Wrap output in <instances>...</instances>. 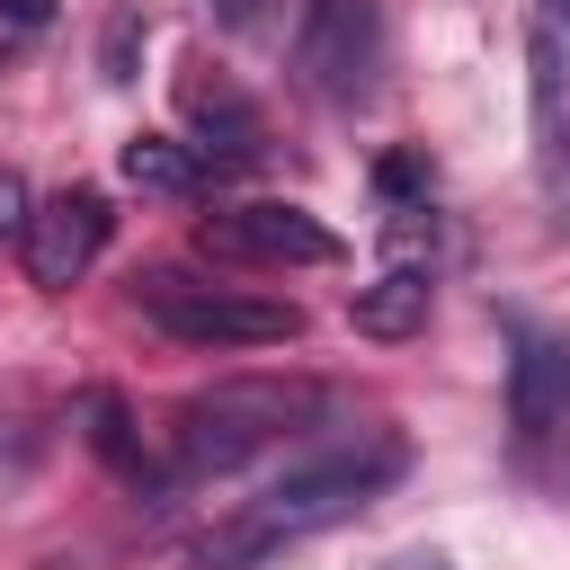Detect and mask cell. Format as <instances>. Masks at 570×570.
Masks as SVG:
<instances>
[{"instance_id": "6", "label": "cell", "mask_w": 570, "mask_h": 570, "mask_svg": "<svg viewBox=\"0 0 570 570\" xmlns=\"http://www.w3.org/2000/svg\"><path fill=\"white\" fill-rule=\"evenodd\" d=\"M107 232H116V214H107V196L98 187H62V196H45L36 214H27V276L45 285V294H71L89 267H98V249H107Z\"/></svg>"}, {"instance_id": "4", "label": "cell", "mask_w": 570, "mask_h": 570, "mask_svg": "<svg viewBox=\"0 0 570 570\" xmlns=\"http://www.w3.org/2000/svg\"><path fill=\"white\" fill-rule=\"evenodd\" d=\"M294 71L321 107H365L383 89V9L374 0H303Z\"/></svg>"}, {"instance_id": "2", "label": "cell", "mask_w": 570, "mask_h": 570, "mask_svg": "<svg viewBox=\"0 0 570 570\" xmlns=\"http://www.w3.org/2000/svg\"><path fill=\"white\" fill-rule=\"evenodd\" d=\"M321 410H330V392L303 383V374H223L214 392H187L178 401L169 454H178L187 481H223V472H240V463L312 436Z\"/></svg>"}, {"instance_id": "17", "label": "cell", "mask_w": 570, "mask_h": 570, "mask_svg": "<svg viewBox=\"0 0 570 570\" xmlns=\"http://www.w3.org/2000/svg\"><path fill=\"white\" fill-rule=\"evenodd\" d=\"M53 0H0V27H45Z\"/></svg>"}, {"instance_id": "15", "label": "cell", "mask_w": 570, "mask_h": 570, "mask_svg": "<svg viewBox=\"0 0 570 570\" xmlns=\"http://www.w3.org/2000/svg\"><path fill=\"white\" fill-rule=\"evenodd\" d=\"M134 53H142V18L125 9V18L107 27V45H98V71H107V80H134Z\"/></svg>"}, {"instance_id": "11", "label": "cell", "mask_w": 570, "mask_h": 570, "mask_svg": "<svg viewBox=\"0 0 570 570\" xmlns=\"http://www.w3.org/2000/svg\"><path fill=\"white\" fill-rule=\"evenodd\" d=\"M428 312H436L428 267H383L374 285H356V294H347V321H356L365 338H419V330H428Z\"/></svg>"}, {"instance_id": "13", "label": "cell", "mask_w": 570, "mask_h": 570, "mask_svg": "<svg viewBox=\"0 0 570 570\" xmlns=\"http://www.w3.org/2000/svg\"><path fill=\"white\" fill-rule=\"evenodd\" d=\"M383 249H392V267H419V258H436V214H428V205H392V223H383Z\"/></svg>"}, {"instance_id": "1", "label": "cell", "mask_w": 570, "mask_h": 570, "mask_svg": "<svg viewBox=\"0 0 570 570\" xmlns=\"http://www.w3.org/2000/svg\"><path fill=\"white\" fill-rule=\"evenodd\" d=\"M401 472H410V445H401L392 428H356V436H338V445H312L303 463H285V481H267L240 517H223L187 561H196V570H249V561L321 534V525H347V517H356L365 499H383Z\"/></svg>"}, {"instance_id": "12", "label": "cell", "mask_w": 570, "mask_h": 570, "mask_svg": "<svg viewBox=\"0 0 570 570\" xmlns=\"http://www.w3.org/2000/svg\"><path fill=\"white\" fill-rule=\"evenodd\" d=\"M116 169H125V187H142V196H169V205H187V196L205 187V169H196V142H178V134H125Z\"/></svg>"}, {"instance_id": "10", "label": "cell", "mask_w": 570, "mask_h": 570, "mask_svg": "<svg viewBox=\"0 0 570 570\" xmlns=\"http://www.w3.org/2000/svg\"><path fill=\"white\" fill-rule=\"evenodd\" d=\"M71 419H80V445H89L116 481L160 490V463H151V445H142V428H134V410H125V392H116V383H89V392L71 401Z\"/></svg>"}, {"instance_id": "14", "label": "cell", "mask_w": 570, "mask_h": 570, "mask_svg": "<svg viewBox=\"0 0 570 570\" xmlns=\"http://www.w3.org/2000/svg\"><path fill=\"white\" fill-rule=\"evenodd\" d=\"M374 187H383L392 205H428L436 169H428V151H383V160H374Z\"/></svg>"}, {"instance_id": "5", "label": "cell", "mask_w": 570, "mask_h": 570, "mask_svg": "<svg viewBox=\"0 0 570 570\" xmlns=\"http://www.w3.org/2000/svg\"><path fill=\"white\" fill-rule=\"evenodd\" d=\"M196 249L205 258H249V267H338V232L312 205H285V196L205 214L196 223Z\"/></svg>"}, {"instance_id": "8", "label": "cell", "mask_w": 570, "mask_h": 570, "mask_svg": "<svg viewBox=\"0 0 570 570\" xmlns=\"http://www.w3.org/2000/svg\"><path fill=\"white\" fill-rule=\"evenodd\" d=\"M178 116L196 125V151H214V160H258V151H267L258 107H249V98H240V80H232V71H214V62H196V71L178 80Z\"/></svg>"}, {"instance_id": "3", "label": "cell", "mask_w": 570, "mask_h": 570, "mask_svg": "<svg viewBox=\"0 0 570 570\" xmlns=\"http://www.w3.org/2000/svg\"><path fill=\"white\" fill-rule=\"evenodd\" d=\"M134 312L187 347H285L303 338V303L285 294H258V285H205V276H178V267H151L134 276Z\"/></svg>"}, {"instance_id": "16", "label": "cell", "mask_w": 570, "mask_h": 570, "mask_svg": "<svg viewBox=\"0 0 570 570\" xmlns=\"http://www.w3.org/2000/svg\"><path fill=\"white\" fill-rule=\"evenodd\" d=\"M27 214H36L27 178H18V169H0V240H27Z\"/></svg>"}, {"instance_id": "9", "label": "cell", "mask_w": 570, "mask_h": 570, "mask_svg": "<svg viewBox=\"0 0 570 570\" xmlns=\"http://www.w3.org/2000/svg\"><path fill=\"white\" fill-rule=\"evenodd\" d=\"M508 419L525 436H543V428L570 419V338H552V330L517 338V356H508Z\"/></svg>"}, {"instance_id": "7", "label": "cell", "mask_w": 570, "mask_h": 570, "mask_svg": "<svg viewBox=\"0 0 570 570\" xmlns=\"http://www.w3.org/2000/svg\"><path fill=\"white\" fill-rule=\"evenodd\" d=\"M525 116H534V187L552 214H570V53H561V36L525 45Z\"/></svg>"}, {"instance_id": "18", "label": "cell", "mask_w": 570, "mask_h": 570, "mask_svg": "<svg viewBox=\"0 0 570 570\" xmlns=\"http://www.w3.org/2000/svg\"><path fill=\"white\" fill-rule=\"evenodd\" d=\"M392 570H445V561H436V552H401Z\"/></svg>"}]
</instances>
